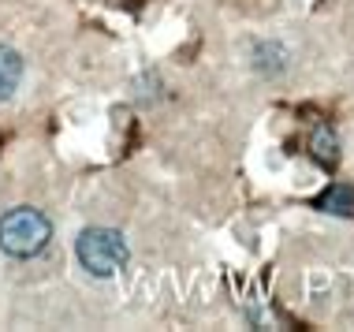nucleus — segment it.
Here are the masks:
<instances>
[{
    "label": "nucleus",
    "instance_id": "1",
    "mask_svg": "<svg viewBox=\"0 0 354 332\" xmlns=\"http://www.w3.org/2000/svg\"><path fill=\"white\" fill-rule=\"evenodd\" d=\"M49 239H53L49 216L30 210V205H19V210L0 216V250L12 254V258H34L49 246Z\"/></svg>",
    "mask_w": 354,
    "mask_h": 332
},
{
    "label": "nucleus",
    "instance_id": "2",
    "mask_svg": "<svg viewBox=\"0 0 354 332\" xmlns=\"http://www.w3.org/2000/svg\"><path fill=\"white\" fill-rule=\"evenodd\" d=\"M75 254H79L82 269L93 273V277H112L131 258L127 239H123L116 228H86L79 235V243H75Z\"/></svg>",
    "mask_w": 354,
    "mask_h": 332
},
{
    "label": "nucleus",
    "instance_id": "3",
    "mask_svg": "<svg viewBox=\"0 0 354 332\" xmlns=\"http://www.w3.org/2000/svg\"><path fill=\"white\" fill-rule=\"evenodd\" d=\"M19 79H23V56L15 49H8V45H0V101L12 98Z\"/></svg>",
    "mask_w": 354,
    "mask_h": 332
},
{
    "label": "nucleus",
    "instance_id": "4",
    "mask_svg": "<svg viewBox=\"0 0 354 332\" xmlns=\"http://www.w3.org/2000/svg\"><path fill=\"white\" fill-rule=\"evenodd\" d=\"M310 149H313V157H317L321 165H336V160H339V138H336V131H332L328 123H317V127H313V135H310Z\"/></svg>",
    "mask_w": 354,
    "mask_h": 332
},
{
    "label": "nucleus",
    "instance_id": "5",
    "mask_svg": "<svg viewBox=\"0 0 354 332\" xmlns=\"http://www.w3.org/2000/svg\"><path fill=\"white\" fill-rule=\"evenodd\" d=\"M317 210H324V213H339V216L354 213V187H347V183H332L328 191L317 198Z\"/></svg>",
    "mask_w": 354,
    "mask_h": 332
},
{
    "label": "nucleus",
    "instance_id": "6",
    "mask_svg": "<svg viewBox=\"0 0 354 332\" xmlns=\"http://www.w3.org/2000/svg\"><path fill=\"white\" fill-rule=\"evenodd\" d=\"M254 56H257V71H261V75H280V71L287 68V53L280 49V45L261 42V45L254 49Z\"/></svg>",
    "mask_w": 354,
    "mask_h": 332
}]
</instances>
